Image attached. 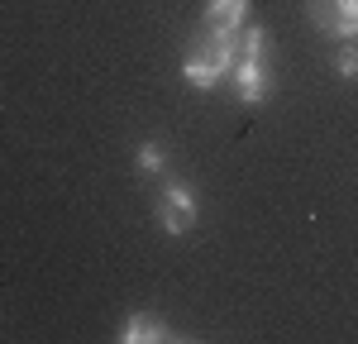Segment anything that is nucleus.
I'll return each mask as SVG.
<instances>
[{
  "label": "nucleus",
  "instance_id": "1",
  "mask_svg": "<svg viewBox=\"0 0 358 344\" xmlns=\"http://www.w3.org/2000/svg\"><path fill=\"white\" fill-rule=\"evenodd\" d=\"M239 62V38H215L210 29H196L187 53H182V77L196 91H215Z\"/></svg>",
  "mask_w": 358,
  "mask_h": 344
},
{
  "label": "nucleus",
  "instance_id": "2",
  "mask_svg": "<svg viewBox=\"0 0 358 344\" xmlns=\"http://www.w3.org/2000/svg\"><path fill=\"white\" fill-rule=\"evenodd\" d=\"M153 215H158V229H163V234L182 239V234L196 225V215H201L196 192L187 187V182H177V177H163V192H158V201H153Z\"/></svg>",
  "mask_w": 358,
  "mask_h": 344
},
{
  "label": "nucleus",
  "instance_id": "3",
  "mask_svg": "<svg viewBox=\"0 0 358 344\" xmlns=\"http://www.w3.org/2000/svg\"><path fill=\"white\" fill-rule=\"evenodd\" d=\"M306 15L320 34H334V38H358V0H306Z\"/></svg>",
  "mask_w": 358,
  "mask_h": 344
},
{
  "label": "nucleus",
  "instance_id": "4",
  "mask_svg": "<svg viewBox=\"0 0 358 344\" xmlns=\"http://www.w3.org/2000/svg\"><path fill=\"white\" fill-rule=\"evenodd\" d=\"M248 24V0H206L201 29H210L215 38H239Z\"/></svg>",
  "mask_w": 358,
  "mask_h": 344
},
{
  "label": "nucleus",
  "instance_id": "5",
  "mask_svg": "<svg viewBox=\"0 0 358 344\" xmlns=\"http://www.w3.org/2000/svg\"><path fill=\"white\" fill-rule=\"evenodd\" d=\"M229 82L239 91V101L244 106H263L268 101V57H239L234 62V72H229Z\"/></svg>",
  "mask_w": 358,
  "mask_h": 344
},
{
  "label": "nucleus",
  "instance_id": "6",
  "mask_svg": "<svg viewBox=\"0 0 358 344\" xmlns=\"http://www.w3.org/2000/svg\"><path fill=\"white\" fill-rule=\"evenodd\" d=\"M163 340H172L163 315L134 311V315H124V325H120V344H163Z\"/></svg>",
  "mask_w": 358,
  "mask_h": 344
},
{
  "label": "nucleus",
  "instance_id": "7",
  "mask_svg": "<svg viewBox=\"0 0 358 344\" xmlns=\"http://www.w3.org/2000/svg\"><path fill=\"white\" fill-rule=\"evenodd\" d=\"M134 168H138V177H163L167 172V143L163 139H143L134 148Z\"/></svg>",
  "mask_w": 358,
  "mask_h": 344
},
{
  "label": "nucleus",
  "instance_id": "8",
  "mask_svg": "<svg viewBox=\"0 0 358 344\" xmlns=\"http://www.w3.org/2000/svg\"><path fill=\"white\" fill-rule=\"evenodd\" d=\"M239 57H268V29L263 24H244V34H239Z\"/></svg>",
  "mask_w": 358,
  "mask_h": 344
},
{
  "label": "nucleus",
  "instance_id": "9",
  "mask_svg": "<svg viewBox=\"0 0 358 344\" xmlns=\"http://www.w3.org/2000/svg\"><path fill=\"white\" fill-rule=\"evenodd\" d=\"M334 72H339V77H349V82L358 77V38H349V43L334 53Z\"/></svg>",
  "mask_w": 358,
  "mask_h": 344
}]
</instances>
